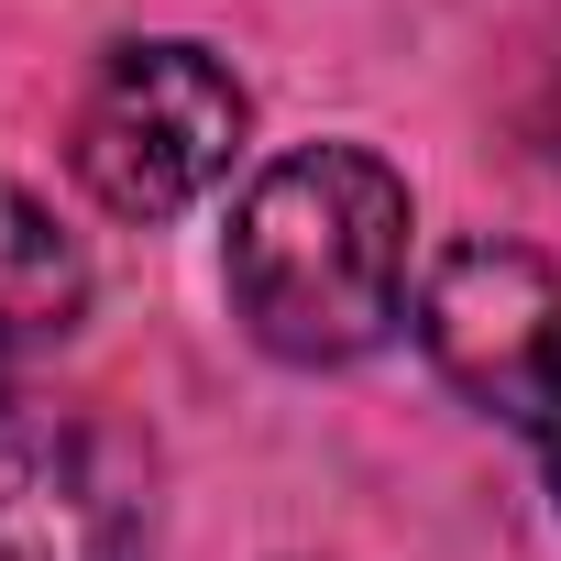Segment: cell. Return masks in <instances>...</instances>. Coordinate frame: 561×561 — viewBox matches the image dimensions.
Segmentation results:
<instances>
[{
  "mask_svg": "<svg viewBox=\"0 0 561 561\" xmlns=\"http://www.w3.org/2000/svg\"><path fill=\"white\" fill-rule=\"evenodd\" d=\"M231 309L287 364H353L408 320V187L364 144L264 165L231 209Z\"/></svg>",
  "mask_w": 561,
  "mask_h": 561,
  "instance_id": "1",
  "label": "cell"
},
{
  "mask_svg": "<svg viewBox=\"0 0 561 561\" xmlns=\"http://www.w3.org/2000/svg\"><path fill=\"white\" fill-rule=\"evenodd\" d=\"M242 78L209 45H111L78 100V187L111 220H176L242 144Z\"/></svg>",
  "mask_w": 561,
  "mask_h": 561,
  "instance_id": "2",
  "label": "cell"
},
{
  "mask_svg": "<svg viewBox=\"0 0 561 561\" xmlns=\"http://www.w3.org/2000/svg\"><path fill=\"white\" fill-rule=\"evenodd\" d=\"M419 342L473 408L517 419L561 484V264H539L517 242L440 253L430 298H419Z\"/></svg>",
  "mask_w": 561,
  "mask_h": 561,
  "instance_id": "3",
  "label": "cell"
},
{
  "mask_svg": "<svg viewBox=\"0 0 561 561\" xmlns=\"http://www.w3.org/2000/svg\"><path fill=\"white\" fill-rule=\"evenodd\" d=\"M0 561H154L144 462L67 408H0Z\"/></svg>",
  "mask_w": 561,
  "mask_h": 561,
  "instance_id": "4",
  "label": "cell"
},
{
  "mask_svg": "<svg viewBox=\"0 0 561 561\" xmlns=\"http://www.w3.org/2000/svg\"><path fill=\"white\" fill-rule=\"evenodd\" d=\"M78 309H89V253L0 176V342L78 331Z\"/></svg>",
  "mask_w": 561,
  "mask_h": 561,
  "instance_id": "5",
  "label": "cell"
}]
</instances>
